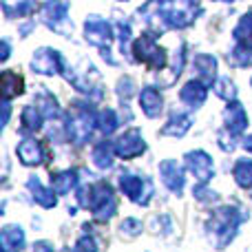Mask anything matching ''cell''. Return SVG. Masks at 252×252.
Instances as JSON below:
<instances>
[{"mask_svg":"<svg viewBox=\"0 0 252 252\" xmlns=\"http://www.w3.org/2000/svg\"><path fill=\"white\" fill-rule=\"evenodd\" d=\"M118 38H120V49H122V53H126L128 40H130V22H126V20L118 22Z\"/></svg>","mask_w":252,"mask_h":252,"instance_id":"cell-34","label":"cell"},{"mask_svg":"<svg viewBox=\"0 0 252 252\" xmlns=\"http://www.w3.org/2000/svg\"><path fill=\"white\" fill-rule=\"evenodd\" d=\"M250 84H252V80H250Z\"/></svg>","mask_w":252,"mask_h":252,"instance_id":"cell-41","label":"cell"},{"mask_svg":"<svg viewBox=\"0 0 252 252\" xmlns=\"http://www.w3.org/2000/svg\"><path fill=\"white\" fill-rule=\"evenodd\" d=\"M192 66L199 75V82L204 87H213V82L217 80V58L208 56V53H197L195 60H192Z\"/></svg>","mask_w":252,"mask_h":252,"instance_id":"cell-15","label":"cell"},{"mask_svg":"<svg viewBox=\"0 0 252 252\" xmlns=\"http://www.w3.org/2000/svg\"><path fill=\"white\" fill-rule=\"evenodd\" d=\"M215 93H217L221 100H226L228 104L230 102H237V89H235V84L230 82V78H221V80H217V84H215Z\"/></svg>","mask_w":252,"mask_h":252,"instance_id":"cell-32","label":"cell"},{"mask_svg":"<svg viewBox=\"0 0 252 252\" xmlns=\"http://www.w3.org/2000/svg\"><path fill=\"white\" fill-rule=\"evenodd\" d=\"M139 232H142V223H139L137 219H124L122 226H120V235H122L124 239H135Z\"/></svg>","mask_w":252,"mask_h":252,"instance_id":"cell-33","label":"cell"},{"mask_svg":"<svg viewBox=\"0 0 252 252\" xmlns=\"http://www.w3.org/2000/svg\"><path fill=\"white\" fill-rule=\"evenodd\" d=\"M20 122H22V130H38L42 126V113L38 111V106H25Z\"/></svg>","mask_w":252,"mask_h":252,"instance_id":"cell-27","label":"cell"},{"mask_svg":"<svg viewBox=\"0 0 252 252\" xmlns=\"http://www.w3.org/2000/svg\"><path fill=\"white\" fill-rule=\"evenodd\" d=\"M223 122H226V130L230 135H241L248 126V115H246V109L239 104V102H230L223 111Z\"/></svg>","mask_w":252,"mask_h":252,"instance_id":"cell-14","label":"cell"},{"mask_svg":"<svg viewBox=\"0 0 252 252\" xmlns=\"http://www.w3.org/2000/svg\"><path fill=\"white\" fill-rule=\"evenodd\" d=\"M0 7L7 13V18H22V16H29V13L35 11V2H18V4L0 2Z\"/></svg>","mask_w":252,"mask_h":252,"instance_id":"cell-30","label":"cell"},{"mask_svg":"<svg viewBox=\"0 0 252 252\" xmlns=\"http://www.w3.org/2000/svg\"><path fill=\"white\" fill-rule=\"evenodd\" d=\"M95 124H97V115L93 113L91 106L73 102V106H71V111H69V120H66V133H69V137L73 139L75 144L89 142Z\"/></svg>","mask_w":252,"mask_h":252,"instance_id":"cell-4","label":"cell"},{"mask_svg":"<svg viewBox=\"0 0 252 252\" xmlns=\"http://www.w3.org/2000/svg\"><path fill=\"white\" fill-rule=\"evenodd\" d=\"M91 157H93V164H95L97 168H102V170L111 168V166H113V157H115V144H111V142L95 144Z\"/></svg>","mask_w":252,"mask_h":252,"instance_id":"cell-24","label":"cell"},{"mask_svg":"<svg viewBox=\"0 0 252 252\" xmlns=\"http://www.w3.org/2000/svg\"><path fill=\"white\" fill-rule=\"evenodd\" d=\"M84 38L100 51H109L111 42H113V27L100 16H89L84 22Z\"/></svg>","mask_w":252,"mask_h":252,"instance_id":"cell-7","label":"cell"},{"mask_svg":"<svg viewBox=\"0 0 252 252\" xmlns=\"http://www.w3.org/2000/svg\"><path fill=\"white\" fill-rule=\"evenodd\" d=\"M33 252H56V250H53V246L49 244V241H38V244L33 246Z\"/></svg>","mask_w":252,"mask_h":252,"instance_id":"cell-37","label":"cell"},{"mask_svg":"<svg viewBox=\"0 0 252 252\" xmlns=\"http://www.w3.org/2000/svg\"><path fill=\"white\" fill-rule=\"evenodd\" d=\"M246 219H248V215L241 213V210L235 208V206H223V208L215 210L213 217H210L208 223H206V230H208V235L213 237L217 250H223L232 239H235L237 230H239V226L246 221Z\"/></svg>","mask_w":252,"mask_h":252,"instance_id":"cell-2","label":"cell"},{"mask_svg":"<svg viewBox=\"0 0 252 252\" xmlns=\"http://www.w3.org/2000/svg\"><path fill=\"white\" fill-rule=\"evenodd\" d=\"M192 118L186 113H173V118L168 120V124L159 130L161 135H170V137H184V135L190 130Z\"/></svg>","mask_w":252,"mask_h":252,"instance_id":"cell-22","label":"cell"},{"mask_svg":"<svg viewBox=\"0 0 252 252\" xmlns=\"http://www.w3.org/2000/svg\"><path fill=\"white\" fill-rule=\"evenodd\" d=\"M232 35H235L237 44L252 49V11H248L244 18H241L239 25H237L235 31H232Z\"/></svg>","mask_w":252,"mask_h":252,"instance_id":"cell-25","label":"cell"},{"mask_svg":"<svg viewBox=\"0 0 252 252\" xmlns=\"http://www.w3.org/2000/svg\"><path fill=\"white\" fill-rule=\"evenodd\" d=\"M139 104L148 118H159V113L164 111V97L155 87H146L139 93Z\"/></svg>","mask_w":252,"mask_h":252,"instance_id":"cell-19","label":"cell"},{"mask_svg":"<svg viewBox=\"0 0 252 252\" xmlns=\"http://www.w3.org/2000/svg\"><path fill=\"white\" fill-rule=\"evenodd\" d=\"M7 58H9V42H7V38H4L2 40V53H0V60H7Z\"/></svg>","mask_w":252,"mask_h":252,"instance_id":"cell-39","label":"cell"},{"mask_svg":"<svg viewBox=\"0 0 252 252\" xmlns=\"http://www.w3.org/2000/svg\"><path fill=\"white\" fill-rule=\"evenodd\" d=\"M120 188L130 201L146 206L153 195V184L144 177H137L133 173H122L120 175Z\"/></svg>","mask_w":252,"mask_h":252,"instance_id":"cell-8","label":"cell"},{"mask_svg":"<svg viewBox=\"0 0 252 252\" xmlns=\"http://www.w3.org/2000/svg\"><path fill=\"white\" fill-rule=\"evenodd\" d=\"M27 188L31 190V197H33L35 204H40L42 208H56L58 199H56V195H53V190L44 188L42 182H40L38 177H29V179H27Z\"/></svg>","mask_w":252,"mask_h":252,"instance_id":"cell-21","label":"cell"},{"mask_svg":"<svg viewBox=\"0 0 252 252\" xmlns=\"http://www.w3.org/2000/svg\"><path fill=\"white\" fill-rule=\"evenodd\" d=\"M179 97H182V102L188 104L190 109H199L206 102V97H208V87H204L199 80H190V82L184 84V89L179 91Z\"/></svg>","mask_w":252,"mask_h":252,"instance_id":"cell-17","label":"cell"},{"mask_svg":"<svg viewBox=\"0 0 252 252\" xmlns=\"http://www.w3.org/2000/svg\"><path fill=\"white\" fill-rule=\"evenodd\" d=\"M18 159L25 166H40L44 161V148L38 139H22L18 144Z\"/></svg>","mask_w":252,"mask_h":252,"instance_id":"cell-16","label":"cell"},{"mask_svg":"<svg viewBox=\"0 0 252 252\" xmlns=\"http://www.w3.org/2000/svg\"><path fill=\"white\" fill-rule=\"evenodd\" d=\"M82 69H73L71 73H66V80L78 89L80 93L93 97V100H100L102 97V82H100V73L91 62H82Z\"/></svg>","mask_w":252,"mask_h":252,"instance_id":"cell-6","label":"cell"},{"mask_svg":"<svg viewBox=\"0 0 252 252\" xmlns=\"http://www.w3.org/2000/svg\"><path fill=\"white\" fill-rule=\"evenodd\" d=\"M0 248L2 252H20L25 248V230L20 226H4L0 232Z\"/></svg>","mask_w":252,"mask_h":252,"instance_id":"cell-20","label":"cell"},{"mask_svg":"<svg viewBox=\"0 0 252 252\" xmlns=\"http://www.w3.org/2000/svg\"><path fill=\"white\" fill-rule=\"evenodd\" d=\"M66 13H69V2H47V4H42V13L40 16H42V22L49 29L66 33L62 29V25L66 22Z\"/></svg>","mask_w":252,"mask_h":252,"instance_id":"cell-13","label":"cell"},{"mask_svg":"<svg viewBox=\"0 0 252 252\" xmlns=\"http://www.w3.org/2000/svg\"><path fill=\"white\" fill-rule=\"evenodd\" d=\"M159 177L164 186L175 195H182L184 186H186V177H184V168L175 159H164L159 164Z\"/></svg>","mask_w":252,"mask_h":252,"instance_id":"cell-12","label":"cell"},{"mask_svg":"<svg viewBox=\"0 0 252 252\" xmlns=\"http://www.w3.org/2000/svg\"><path fill=\"white\" fill-rule=\"evenodd\" d=\"M184 159H186L188 170H190V173L197 177L199 186H204V184L210 182V177H213V173H215V166H213V159H210L208 153L190 151V153H186V157H184Z\"/></svg>","mask_w":252,"mask_h":252,"instance_id":"cell-11","label":"cell"},{"mask_svg":"<svg viewBox=\"0 0 252 252\" xmlns=\"http://www.w3.org/2000/svg\"><path fill=\"white\" fill-rule=\"evenodd\" d=\"M118 126H120V120H118V115H115L113 109H104L97 113V128H100L104 135L115 133Z\"/></svg>","mask_w":252,"mask_h":252,"instance_id":"cell-28","label":"cell"},{"mask_svg":"<svg viewBox=\"0 0 252 252\" xmlns=\"http://www.w3.org/2000/svg\"><path fill=\"white\" fill-rule=\"evenodd\" d=\"M62 66H64V62H62L60 51H56L51 47L38 49L31 58V69L40 75H56L62 71Z\"/></svg>","mask_w":252,"mask_h":252,"instance_id":"cell-9","label":"cell"},{"mask_svg":"<svg viewBox=\"0 0 252 252\" xmlns=\"http://www.w3.org/2000/svg\"><path fill=\"white\" fill-rule=\"evenodd\" d=\"M155 9V18L164 22V29H186L201 13V7L195 2H159Z\"/></svg>","mask_w":252,"mask_h":252,"instance_id":"cell-3","label":"cell"},{"mask_svg":"<svg viewBox=\"0 0 252 252\" xmlns=\"http://www.w3.org/2000/svg\"><path fill=\"white\" fill-rule=\"evenodd\" d=\"M228 62H230L232 66H248V64H252V49L237 44V47L228 53Z\"/></svg>","mask_w":252,"mask_h":252,"instance_id":"cell-31","label":"cell"},{"mask_svg":"<svg viewBox=\"0 0 252 252\" xmlns=\"http://www.w3.org/2000/svg\"><path fill=\"white\" fill-rule=\"evenodd\" d=\"M9 113H11V106H9V102H2V122H0V126H7Z\"/></svg>","mask_w":252,"mask_h":252,"instance_id":"cell-38","label":"cell"},{"mask_svg":"<svg viewBox=\"0 0 252 252\" xmlns=\"http://www.w3.org/2000/svg\"><path fill=\"white\" fill-rule=\"evenodd\" d=\"M146 151V142H144L142 133L137 128L126 130L124 135H120L118 142H115V155H120L122 159H133V157H139Z\"/></svg>","mask_w":252,"mask_h":252,"instance_id":"cell-10","label":"cell"},{"mask_svg":"<svg viewBox=\"0 0 252 252\" xmlns=\"http://www.w3.org/2000/svg\"><path fill=\"white\" fill-rule=\"evenodd\" d=\"M78 184V173L75 170H62V173L51 175V190L56 195H66L71 192V188Z\"/></svg>","mask_w":252,"mask_h":252,"instance_id":"cell-23","label":"cell"},{"mask_svg":"<svg viewBox=\"0 0 252 252\" xmlns=\"http://www.w3.org/2000/svg\"><path fill=\"white\" fill-rule=\"evenodd\" d=\"M133 87H135L133 80H130V78H122L118 82V95L122 97V100H128V97L133 95Z\"/></svg>","mask_w":252,"mask_h":252,"instance_id":"cell-36","label":"cell"},{"mask_svg":"<svg viewBox=\"0 0 252 252\" xmlns=\"http://www.w3.org/2000/svg\"><path fill=\"white\" fill-rule=\"evenodd\" d=\"M73 252H97V244L95 239H93L91 235H84L78 239V244H75Z\"/></svg>","mask_w":252,"mask_h":252,"instance_id":"cell-35","label":"cell"},{"mask_svg":"<svg viewBox=\"0 0 252 252\" xmlns=\"http://www.w3.org/2000/svg\"><path fill=\"white\" fill-rule=\"evenodd\" d=\"M35 106L42 113V118H58V102L51 93H40L35 97Z\"/></svg>","mask_w":252,"mask_h":252,"instance_id":"cell-29","label":"cell"},{"mask_svg":"<svg viewBox=\"0 0 252 252\" xmlns=\"http://www.w3.org/2000/svg\"><path fill=\"white\" fill-rule=\"evenodd\" d=\"M78 204L89 208L95 217V221H109L118 210V199L113 195V188L106 182H97L91 186H82L78 190Z\"/></svg>","mask_w":252,"mask_h":252,"instance_id":"cell-1","label":"cell"},{"mask_svg":"<svg viewBox=\"0 0 252 252\" xmlns=\"http://www.w3.org/2000/svg\"><path fill=\"white\" fill-rule=\"evenodd\" d=\"M244 148H246L248 153H252V135H248V137L244 139Z\"/></svg>","mask_w":252,"mask_h":252,"instance_id":"cell-40","label":"cell"},{"mask_svg":"<svg viewBox=\"0 0 252 252\" xmlns=\"http://www.w3.org/2000/svg\"><path fill=\"white\" fill-rule=\"evenodd\" d=\"M133 58L151 71H161L166 66V51L157 44L155 35L144 33L133 42Z\"/></svg>","mask_w":252,"mask_h":252,"instance_id":"cell-5","label":"cell"},{"mask_svg":"<svg viewBox=\"0 0 252 252\" xmlns=\"http://www.w3.org/2000/svg\"><path fill=\"white\" fill-rule=\"evenodd\" d=\"M0 91H2V102H9L11 97H18L25 93V80L16 71H2L0 75Z\"/></svg>","mask_w":252,"mask_h":252,"instance_id":"cell-18","label":"cell"},{"mask_svg":"<svg viewBox=\"0 0 252 252\" xmlns=\"http://www.w3.org/2000/svg\"><path fill=\"white\" fill-rule=\"evenodd\" d=\"M232 177L241 188H252V159H237L232 166Z\"/></svg>","mask_w":252,"mask_h":252,"instance_id":"cell-26","label":"cell"}]
</instances>
